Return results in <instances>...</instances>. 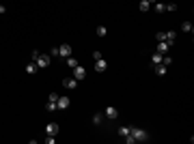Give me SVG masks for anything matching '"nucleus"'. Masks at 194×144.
Returning <instances> with one entry per match:
<instances>
[{
  "label": "nucleus",
  "instance_id": "nucleus-1",
  "mask_svg": "<svg viewBox=\"0 0 194 144\" xmlns=\"http://www.w3.org/2000/svg\"><path fill=\"white\" fill-rule=\"evenodd\" d=\"M130 133H132V138H134L136 142H147V140H149V133H147L145 129H138V127H132V131H130Z\"/></svg>",
  "mask_w": 194,
  "mask_h": 144
},
{
  "label": "nucleus",
  "instance_id": "nucleus-2",
  "mask_svg": "<svg viewBox=\"0 0 194 144\" xmlns=\"http://www.w3.org/2000/svg\"><path fill=\"white\" fill-rule=\"evenodd\" d=\"M104 116L110 118V121H114V118H119V110H117L114 105H108V108L104 110Z\"/></svg>",
  "mask_w": 194,
  "mask_h": 144
},
{
  "label": "nucleus",
  "instance_id": "nucleus-3",
  "mask_svg": "<svg viewBox=\"0 0 194 144\" xmlns=\"http://www.w3.org/2000/svg\"><path fill=\"white\" fill-rule=\"evenodd\" d=\"M35 62H37V67H39V69H43V67H48V65H50V54H39Z\"/></svg>",
  "mask_w": 194,
  "mask_h": 144
},
{
  "label": "nucleus",
  "instance_id": "nucleus-4",
  "mask_svg": "<svg viewBox=\"0 0 194 144\" xmlns=\"http://www.w3.org/2000/svg\"><path fill=\"white\" fill-rule=\"evenodd\" d=\"M73 78H76L78 82H80V80H84V78H86V69H84V67H80V65H78V67H73Z\"/></svg>",
  "mask_w": 194,
  "mask_h": 144
},
{
  "label": "nucleus",
  "instance_id": "nucleus-5",
  "mask_svg": "<svg viewBox=\"0 0 194 144\" xmlns=\"http://www.w3.org/2000/svg\"><path fill=\"white\" fill-rule=\"evenodd\" d=\"M58 56H60V58H67V56H71V45H69V43H63V45L58 48Z\"/></svg>",
  "mask_w": 194,
  "mask_h": 144
},
{
  "label": "nucleus",
  "instance_id": "nucleus-6",
  "mask_svg": "<svg viewBox=\"0 0 194 144\" xmlns=\"http://www.w3.org/2000/svg\"><path fill=\"white\" fill-rule=\"evenodd\" d=\"M63 86L69 88V91H73V88H78V80H76V78H65V80H63Z\"/></svg>",
  "mask_w": 194,
  "mask_h": 144
},
{
  "label": "nucleus",
  "instance_id": "nucleus-7",
  "mask_svg": "<svg viewBox=\"0 0 194 144\" xmlns=\"http://www.w3.org/2000/svg\"><path fill=\"white\" fill-rule=\"evenodd\" d=\"M106 69H108V62H106V60H104V56H101L99 60H95V71H99V73H104Z\"/></svg>",
  "mask_w": 194,
  "mask_h": 144
},
{
  "label": "nucleus",
  "instance_id": "nucleus-8",
  "mask_svg": "<svg viewBox=\"0 0 194 144\" xmlns=\"http://www.w3.org/2000/svg\"><path fill=\"white\" fill-rule=\"evenodd\" d=\"M58 133V125L56 123H48L46 125V136H56Z\"/></svg>",
  "mask_w": 194,
  "mask_h": 144
},
{
  "label": "nucleus",
  "instance_id": "nucleus-9",
  "mask_svg": "<svg viewBox=\"0 0 194 144\" xmlns=\"http://www.w3.org/2000/svg\"><path fill=\"white\" fill-rule=\"evenodd\" d=\"M69 103H71V101H69L67 97H60V95H58V101H56L58 110H67V108H69Z\"/></svg>",
  "mask_w": 194,
  "mask_h": 144
},
{
  "label": "nucleus",
  "instance_id": "nucleus-10",
  "mask_svg": "<svg viewBox=\"0 0 194 144\" xmlns=\"http://www.w3.org/2000/svg\"><path fill=\"white\" fill-rule=\"evenodd\" d=\"M168 49H170V43H166V41H157V54H162V56H164Z\"/></svg>",
  "mask_w": 194,
  "mask_h": 144
},
{
  "label": "nucleus",
  "instance_id": "nucleus-11",
  "mask_svg": "<svg viewBox=\"0 0 194 144\" xmlns=\"http://www.w3.org/2000/svg\"><path fill=\"white\" fill-rule=\"evenodd\" d=\"M153 69H155V73H157V75H166V71H168V67H166L164 62H157V65H153Z\"/></svg>",
  "mask_w": 194,
  "mask_h": 144
},
{
  "label": "nucleus",
  "instance_id": "nucleus-12",
  "mask_svg": "<svg viewBox=\"0 0 194 144\" xmlns=\"http://www.w3.org/2000/svg\"><path fill=\"white\" fill-rule=\"evenodd\" d=\"M65 62H67V67H69V69H73V67H78V65H80V62H78V58H73V56H67V58H65Z\"/></svg>",
  "mask_w": 194,
  "mask_h": 144
},
{
  "label": "nucleus",
  "instance_id": "nucleus-13",
  "mask_svg": "<svg viewBox=\"0 0 194 144\" xmlns=\"http://www.w3.org/2000/svg\"><path fill=\"white\" fill-rule=\"evenodd\" d=\"M37 69H39V67H37V62H28V65H26V73H28V75L37 73Z\"/></svg>",
  "mask_w": 194,
  "mask_h": 144
},
{
  "label": "nucleus",
  "instance_id": "nucleus-14",
  "mask_svg": "<svg viewBox=\"0 0 194 144\" xmlns=\"http://www.w3.org/2000/svg\"><path fill=\"white\" fill-rule=\"evenodd\" d=\"M175 37H177L175 32H164V41H166V43H170V45L175 43Z\"/></svg>",
  "mask_w": 194,
  "mask_h": 144
},
{
  "label": "nucleus",
  "instance_id": "nucleus-15",
  "mask_svg": "<svg viewBox=\"0 0 194 144\" xmlns=\"http://www.w3.org/2000/svg\"><path fill=\"white\" fill-rule=\"evenodd\" d=\"M181 30H183V32H190V35H192V32H194V26L190 24V22H183V24H181Z\"/></svg>",
  "mask_w": 194,
  "mask_h": 144
},
{
  "label": "nucleus",
  "instance_id": "nucleus-16",
  "mask_svg": "<svg viewBox=\"0 0 194 144\" xmlns=\"http://www.w3.org/2000/svg\"><path fill=\"white\" fill-rule=\"evenodd\" d=\"M138 9L145 13V11H149L151 9V4H149V0H140V4H138Z\"/></svg>",
  "mask_w": 194,
  "mask_h": 144
},
{
  "label": "nucleus",
  "instance_id": "nucleus-17",
  "mask_svg": "<svg viewBox=\"0 0 194 144\" xmlns=\"http://www.w3.org/2000/svg\"><path fill=\"white\" fill-rule=\"evenodd\" d=\"M101 123H104V114H101V112H97L95 116H93V125H101Z\"/></svg>",
  "mask_w": 194,
  "mask_h": 144
},
{
  "label": "nucleus",
  "instance_id": "nucleus-18",
  "mask_svg": "<svg viewBox=\"0 0 194 144\" xmlns=\"http://www.w3.org/2000/svg\"><path fill=\"white\" fill-rule=\"evenodd\" d=\"M130 131H132V127H119V136H121V138L130 136Z\"/></svg>",
  "mask_w": 194,
  "mask_h": 144
},
{
  "label": "nucleus",
  "instance_id": "nucleus-19",
  "mask_svg": "<svg viewBox=\"0 0 194 144\" xmlns=\"http://www.w3.org/2000/svg\"><path fill=\"white\" fill-rule=\"evenodd\" d=\"M46 110H48V112H56V110H58V105H56V101H48V105H46Z\"/></svg>",
  "mask_w": 194,
  "mask_h": 144
},
{
  "label": "nucleus",
  "instance_id": "nucleus-20",
  "mask_svg": "<svg viewBox=\"0 0 194 144\" xmlns=\"http://www.w3.org/2000/svg\"><path fill=\"white\" fill-rule=\"evenodd\" d=\"M153 6H155V11H157V13H164V11H166V6H164V2H160V0H157V2H155Z\"/></svg>",
  "mask_w": 194,
  "mask_h": 144
},
{
  "label": "nucleus",
  "instance_id": "nucleus-21",
  "mask_svg": "<svg viewBox=\"0 0 194 144\" xmlns=\"http://www.w3.org/2000/svg\"><path fill=\"white\" fill-rule=\"evenodd\" d=\"M108 35V28L106 26H97V37H106Z\"/></svg>",
  "mask_w": 194,
  "mask_h": 144
},
{
  "label": "nucleus",
  "instance_id": "nucleus-22",
  "mask_svg": "<svg viewBox=\"0 0 194 144\" xmlns=\"http://www.w3.org/2000/svg\"><path fill=\"white\" fill-rule=\"evenodd\" d=\"M157 62H162V54H157V52H155V54L151 56V65H157Z\"/></svg>",
  "mask_w": 194,
  "mask_h": 144
},
{
  "label": "nucleus",
  "instance_id": "nucleus-23",
  "mask_svg": "<svg viewBox=\"0 0 194 144\" xmlns=\"http://www.w3.org/2000/svg\"><path fill=\"white\" fill-rule=\"evenodd\" d=\"M50 58H60V56H58V48H52V52H50Z\"/></svg>",
  "mask_w": 194,
  "mask_h": 144
},
{
  "label": "nucleus",
  "instance_id": "nucleus-24",
  "mask_svg": "<svg viewBox=\"0 0 194 144\" xmlns=\"http://www.w3.org/2000/svg\"><path fill=\"white\" fill-rule=\"evenodd\" d=\"M166 6V11H177V4L175 2H170V4H164Z\"/></svg>",
  "mask_w": 194,
  "mask_h": 144
},
{
  "label": "nucleus",
  "instance_id": "nucleus-25",
  "mask_svg": "<svg viewBox=\"0 0 194 144\" xmlns=\"http://www.w3.org/2000/svg\"><path fill=\"white\" fill-rule=\"evenodd\" d=\"M48 101H58V95H56V93H50V97H48Z\"/></svg>",
  "mask_w": 194,
  "mask_h": 144
},
{
  "label": "nucleus",
  "instance_id": "nucleus-26",
  "mask_svg": "<svg viewBox=\"0 0 194 144\" xmlns=\"http://www.w3.org/2000/svg\"><path fill=\"white\" fill-rule=\"evenodd\" d=\"M56 142V138H54V136H48V138H46V144H54Z\"/></svg>",
  "mask_w": 194,
  "mask_h": 144
},
{
  "label": "nucleus",
  "instance_id": "nucleus-27",
  "mask_svg": "<svg viewBox=\"0 0 194 144\" xmlns=\"http://www.w3.org/2000/svg\"><path fill=\"white\" fill-rule=\"evenodd\" d=\"M93 58H95V60H99V58H101V52H99V49H95V52H93Z\"/></svg>",
  "mask_w": 194,
  "mask_h": 144
},
{
  "label": "nucleus",
  "instance_id": "nucleus-28",
  "mask_svg": "<svg viewBox=\"0 0 194 144\" xmlns=\"http://www.w3.org/2000/svg\"><path fill=\"white\" fill-rule=\"evenodd\" d=\"M2 13H7V6H4V4H0V15H2Z\"/></svg>",
  "mask_w": 194,
  "mask_h": 144
},
{
  "label": "nucleus",
  "instance_id": "nucleus-29",
  "mask_svg": "<svg viewBox=\"0 0 194 144\" xmlns=\"http://www.w3.org/2000/svg\"><path fill=\"white\" fill-rule=\"evenodd\" d=\"M155 2H157V0H149V4H155Z\"/></svg>",
  "mask_w": 194,
  "mask_h": 144
}]
</instances>
